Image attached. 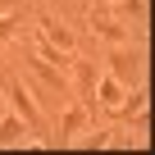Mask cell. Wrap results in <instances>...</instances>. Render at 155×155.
I'll list each match as a JSON object with an SVG mask.
<instances>
[{"instance_id": "obj_1", "label": "cell", "mask_w": 155, "mask_h": 155, "mask_svg": "<svg viewBox=\"0 0 155 155\" xmlns=\"http://www.w3.org/2000/svg\"><path fill=\"white\" fill-rule=\"evenodd\" d=\"M0 87H5V105H9V110H14L23 123H28V132H32V137H46V123H41V110H37V101H32L28 82H23L18 73H9Z\"/></svg>"}, {"instance_id": "obj_2", "label": "cell", "mask_w": 155, "mask_h": 155, "mask_svg": "<svg viewBox=\"0 0 155 155\" xmlns=\"http://www.w3.org/2000/svg\"><path fill=\"white\" fill-rule=\"evenodd\" d=\"M105 64H110V73L119 78L123 87H137V82H141V73H146L141 50H132L128 41H123V46H110V50H105Z\"/></svg>"}, {"instance_id": "obj_3", "label": "cell", "mask_w": 155, "mask_h": 155, "mask_svg": "<svg viewBox=\"0 0 155 155\" xmlns=\"http://www.w3.org/2000/svg\"><path fill=\"white\" fill-rule=\"evenodd\" d=\"M82 128H91V110H87L82 101H73V105L64 110V119H59V132H55V141H59V146H68V141L82 132Z\"/></svg>"}, {"instance_id": "obj_4", "label": "cell", "mask_w": 155, "mask_h": 155, "mask_svg": "<svg viewBox=\"0 0 155 155\" xmlns=\"http://www.w3.org/2000/svg\"><path fill=\"white\" fill-rule=\"evenodd\" d=\"M123 91H128V87L119 82V78L101 68V78H96V105H101V110H114V105L123 101Z\"/></svg>"}, {"instance_id": "obj_5", "label": "cell", "mask_w": 155, "mask_h": 155, "mask_svg": "<svg viewBox=\"0 0 155 155\" xmlns=\"http://www.w3.org/2000/svg\"><path fill=\"white\" fill-rule=\"evenodd\" d=\"M37 28H41V32H46V37H50L55 46H59V50H68V55H73V46H78V37H73V28H68V23H59V18H50V14H41V18H37Z\"/></svg>"}, {"instance_id": "obj_6", "label": "cell", "mask_w": 155, "mask_h": 155, "mask_svg": "<svg viewBox=\"0 0 155 155\" xmlns=\"http://www.w3.org/2000/svg\"><path fill=\"white\" fill-rule=\"evenodd\" d=\"M91 32H96L105 46H123V41H128V28H123V23H114L110 14H96V18H91Z\"/></svg>"}, {"instance_id": "obj_7", "label": "cell", "mask_w": 155, "mask_h": 155, "mask_svg": "<svg viewBox=\"0 0 155 155\" xmlns=\"http://www.w3.org/2000/svg\"><path fill=\"white\" fill-rule=\"evenodd\" d=\"M32 50H37V55L46 59V64L64 68V73H68V64H73V55H68V50H59V46H55V41H50L46 32H41V28H37V46H32Z\"/></svg>"}, {"instance_id": "obj_8", "label": "cell", "mask_w": 155, "mask_h": 155, "mask_svg": "<svg viewBox=\"0 0 155 155\" xmlns=\"http://www.w3.org/2000/svg\"><path fill=\"white\" fill-rule=\"evenodd\" d=\"M14 141H41V137H28V123L18 114H0V146H14Z\"/></svg>"}, {"instance_id": "obj_9", "label": "cell", "mask_w": 155, "mask_h": 155, "mask_svg": "<svg viewBox=\"0 0 155 155\" xmlns=\"http://www.w3.org/2000/svg\"><path fill=\"white\" fill-rule=\"evenodd\" d=\"M141 110H146V87L137 82V91H123V101L114 105V114H119V119H132V114H141Z\"/></svg>"}, {"instance_id": "obj_10", "label": "cell", "mask_w": 155, "mask_h": 155, "mask_svg": "<svg viewBox=\"0 0 155 155\" xmlns=\"http://www.w3.org/2000/svg\"><path fill=\"white\" fill-rule=\"evenodd\" d=\"M114 5L132 18V28H146V0H114Z\"/></svg>"}, {"instance_id": "obj_11", "label": "cell", "mask_w": 155, "mask_h": 155, "mask_svg": "<svg viewBox=\"0 0 155 155\" xmlns=\"http://www.w3.org/2000/svg\"><path fill=\"white\" fill-rule=\"evenodd\" d=\"M9 37H18V9L14 14H0V46H5Z\"/></svg>"}, {"instance_id": "obj_12", "label": "cell", "mask_w": 155, "mask_h": 155, "mask_svg": "<svg viewBox=\"0 0 155 155\" xmlns=\"http://www.w3.org/2000/svg\"><path fill=\"white\" fill-rule=\"evenodd\" d=\"M14 9H23V0H0V14H14Z\"/></svg>"}, {"instance_id": "obj_13", "label": "cell", "mask_w": 155, "mask_h": 155, "mask_svg": "<svg viewBox=\"0 0 155 155\" xmlns=\"http://www.w3.org/2000/svg\"><path fill=\"white\" fill-rule=\"evenodd\" d=\"M0 114H5V87H0Z\"/></svg>"}]
</instances>
